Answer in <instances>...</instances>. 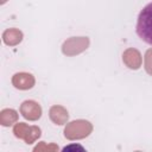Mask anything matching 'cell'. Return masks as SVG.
Returning a JSON list of instances; mask_svg holds the SVG:
<instances>
[{
	"mask_svg": "<svg viewBox=\"0 0 152 152\" xmlns=\"http://www.w3.org/2000/svg\"><path fill=\"white\" fill-rule=\"evenodd\" d=\"M135 30L140 39L152 45V2L147 4L140 11Z\"/></svg>",
	"mask_w": 152,
	"mask_h": 152,
	"instance_id": "1",
	"label": "cell"
},
{
	"mask_svg": "<svg viewBox=\"0 0 152 152\" xmlns=\"http://www.w3.org/2000/svg\"><path fill=\"white\" fill-rule=\"evenodd\" d=\"M13 83L15 84L17 88L27 89V88L32 87L33 78L31 77V75H27V74H17L13 78Z\"/></svg>",
	"mask_w": 152,
	"mask_h": 152,
	"instance_id": "2",
	"label": "cell"
}]
</instances>
